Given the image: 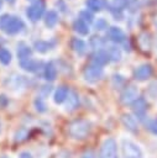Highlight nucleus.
Listing matches in <instances>:
<instances>
[{"label": "nucleus", "mask_w": 157, "mask_h": 158, "mask_svg": "<svg viewBox=\"0 0 157 158\" xmlns=\"http://www.w3.org/2000/svg\"><path fill=\"white\" fill-rule=\"evenodd\" d=\"M32 1H36V0H32Z\"/></svg>", "instance_id": "obj_43"}, {"label": "nucleus", "mask_w": 157, "mask_h": 158, "mask_svg": "<svg viewBox=\"0 0 157 158\" xmlns=\"http://www.w3.org/2000/svg\"><path fill=\"white\" fill-rule=\"evenodd\" d=\"M82 158H96V156H95V153L93 151H87V152L83 153Z\"/></svg>", "instance_id": "obj_35"}, {"label": "nucleus", "mask_w": 157, "mask_h": 158, "mask_svg": "<svg viewBox=\"0 0 157 158\" xmlns=\"http://www.w3.org/2000/svg\"><path fill=\"white\" fill-rule=\"evenodd\" d=\"M1 158H7V157H1Z\"/></svg>", "instance_id": "obj_42"}, {"label": "nucleus", "mask_w": 157, "mask_h": 158, "mask_svg": "<svg viewBox=\"0 0 157 158\" xmlns=\"http://www.w3.org/2000/svg\"><path fill=\"white\" fill-rule=\"evenodd\" d=\"M68 135L74 139H84L91 132V123L84 118H77L68 123L67 126Z\"/></svg>", "instance_id": "obj_1"}, {"label": "nucleus", "mask_w": 157, "mask_h": 158, "mask_svg": "<svg viewBox=\"0 0 157 158\" xmlns=\"http://www.w3.org/2000/svg\"><path fill=\"white\" fill-rule=\"evenodd\" d=\"M85 5H87V7L89 9V10H91V11H100L101 10V6H103V4H101V0H85Z\"/></svg>", "instance_id": "obj_24"}, {"label": "nucleus", "mask_w": 157, "mask_h": 158, "mask_svg": "<svg viewBox=\"0 0 157 158\" xmlns=\"http://www.w3.org/2000/svg\"><path fill=\"white\" fill-rule=\"evenodd\" d=\"M28 137V130L26 127H21L15 133V141L16 142H23Z\"/></svg>", "instance_id": "obj_23"}, {"label": "nucleus", "mask_w": 157, "mask_h": 158, "mask_svg": "<svg viewBox=\"0 0 157 158\" xmlns=\"http://www.w3.org/2000/svg\"><path fill=\"white\" fill-rule=\"evenodd\" d=\"M54 46V43L53 42H47V41H36L35 43H33V48L37 51V52H40V53H46V52H48L49 49H52V47Z\"/></svg>", "instance_id": "obj_20"}, {"label": "nucleus", "mask_w": 157, "mask_h": 158, "mask_svg": "<svg viewBox=\"0 0 157 158\" xmlns=\"http://www.w3.org/2000/svg\"><path fill=\"white\" fill-rule=\"evenodd\" d=\"M106 52H108V54H109L110 60H112V62H119V60L121 59V51H120V48H117V47H115V46H111V47H108Z\"/></svg>", "instance_id": "obj_22"}, {"label": "nucleus", "mask_w": 157, "mask_h": 158, "mask_svg": "<svg viewBox=\"0 0 157 158\" xmlns=\"http://www.w3.org/2000/svg\"><path fill=\"white\" fill-rule=\"evenodd\" d=\"M121 149H122L124 158H142V151H141V148L136 143H134L132 141L124 139L122 141Z\"/></svg>", "instance_id": "obj_3"}, {"label": "nucleus", "mask_w": 157, "mask_h": 158, "mask_svg": "<svg viewBox=\"0 0 157 158\" xmlns=\"http://www.w3.org/2000/svg\"><path fill=\"white\" fill-rule=\"evenodd\" d=\"M79 19L83 20L84 22L90 23V22H93L94 16H93V14H91L90 11H88V10H83V11H80V14H79Z\"/></svg>", "instance_id": "obj_28"}, {"label": "nucleus", "mask_w": 157, "mask_h": 158, "mask_svg": "<svg viewBox=\"0 0 157 158\" xmlns=\"http://www.w3.org/2000/svg\"><path fill=\"white\" fill-rule=\"evenodd\" d=\"M132 111L134 114L138 117V118H143L145 117V114L147 111V101L143 99V98H137L132 104Z\"/></svg>", "instance_id": "obj_9"}, {"label": "nucleus", "mask_w": 157, "mask_h": 158, "mask_svg": "<svg viewBox=\"0 0 157 158\" xmlns=\"http://www.w3.org/2000/svg\"><path fill=\"white\" fill-rule=\"evenodd\" d=\"M0 131H1V122H0Z\"/></svg>", "instance_id": "obj_41"}, {"label": "nucleus", "mask_w": 157, "mask_h": 158, "mask_svg": "<svg viewBox=\"0 0 157 158\" xmlns=\"http://www.w3.org/2000/svg\"><path fill=\"white\" fill-rule=\"evenodd\" d=\"M45 10H46V2H45L43 0H36V1H33V4L27 9L26 14H27V17H28L31 21L36 22V21H38V20L42 17Z\"/></svg>", "instance_id": "obj_4"}, {"label": "nucleus", "mask_w": 157, "mask_h": 158, "mask_svg": "<svg viewBox=\"0 0 157 158\" xmlns=\"http://www.w3.org/2000/svg\"><path fill=\"white\" fill-rule=\"evenodd\" d=\"M73 30H74L77 33L82 35V36H87V35L89 33L88 23L84 22V21L80 20V19H77V20L73 22Z\"/></svg>", "instance_id": "obj_18"}, {"label": "nucleus", "mask_w": 157, "mask_h": 158, "mask_svg": "<svg viewBox=\"0 0 157 158\" xmlns=\"http://www.w3.org/2000/svg\"><path fill=\"white\" fill-rule=\"evenodd\" d=\"M19 158H33V157H32V154L30 152H21Z\"/></svg>", "instance_id": "obj_37"}, {"label": "nucleus", "mask_w": 157, "mask_h": 158, "mask_svg": "<svg viewBox=\"0 0 157 158\" xmlns=\"http://www.w3.org/2000/svg\"><path fill=\"white\" fill-rule=\"evenodd\" d=\"M126 7V0H112V9L122 10Z\"/></svg>", "instance_id": "obj_32"}, {"label": "nucleus", "mask_w": 157, "mask_h": 158, "mask_svg": "<svg viewBox=\"0 0 157 158\" xmlns=\"http://www.w3.org/2000/svg\"><path fill=\"white\" fill-rule=\"evenodd\" d=\"M114 85L115 86H120L122 83H124V79H122V77L121 75H114Z\"/></svg>", "instance_id": "obj_34"}, {"label": "nucleus", "mask_w": 157, "mask_h": 158, "mask_svg": "<svg viewBox=\"0 0 157 158\" xmlns=\"http://www.w3.org/2000/svg\"><path fill=\"white\" fill-rule=\"evenodd\" d=\"M90 46L94 48V49H101V47L104 46V41L100 36H93L90 38Z\"/></svg>", "instance_id": "obj_26"}, {"label": "nucleus", "mask_w": 157, "mask_h": 158, "mask_svg": "<svg viewBox=\"0 0 157 158\" xmlns=\"http://www.w3.org/2000/svg\"><path fill=\"white\" fill-rule=\"evenodd\" d=\"M110 62V58H109V54L104 49H99L96 51L94 54H93V64H96L99 67H103L105 64H108Z\"/></svg>", "instance_id": "obj_13"}, {"label": "nucleus", "mask_w": 157, "mask_h": 158, "mask_svg": "<svg viewBox=\"0 0 157 158\" xmlns=\"http://www.w3.org/2000/svg\"><path fill=\"white\" fill-rule=\"evenodd\" d=\"M0 28L7 35H15V33L21 32L25 28V23L17 16L4 14L0 16Z\"/></svg>", "instance_id": "obj_2"}, {"label": "nucleus", "mask_w": 157, "mask_h": 158, "mask_svg": "<svg viewBox=\"0 0 157 158\" xmlns=\"http://www.w3.org/2000/svg\"><path fill=\"white\" fill-rule=\"evenodd\" d=\"M41 65H42V62H38V60H35V59H31V58L20 60V67H21L23 70L31 72V73L37 72V70L41 68Z\"/></svg>", "instance_id": "obj_12"}, {"label": "nucleus", "mask_w": 157, "mask_h": 158, "mask_svg": "<svg viewBox=\"0 0 157 158\" xmlns=\"http://www.w3.org/2000/svg\"><path fill=\"white\" fill-rule=\"evenodd\" d=\"M68 94H69V89H68V86H66V85H61V86H58L57 90H56V93H54V98H53L54 102H56V104H62L63 101L67 100Z\"/></svg>", "instance_id": "obj_15"}, {"label": "nucleus", "mask_w": 157, "mask_h": 158, "mask_svg": "<svg viewBox=\"0 0 157 158\" xmlns=\"http://www.w3.org/2000/svg\"><path fill=\"white\" fill-rule=\"evenodd\" d=\"M35 107H36V110H37L38 112H45V111L47 110V106H46V104H45L43 98L38 96V98L35 99Z\"/></svg>", "instance_id": "obj_27"}, {"label": "nucleus", "mask_w": 157, "mask_h": 158, "mask_svg": "<svg viewBox=\"0 0 157 158\" xmlns=\"http://www.w3.org/2000/svg\"><path fill=\"white\" fill-rule=\"evenodd\" d=\"M79 106V96L75 91H69L68 98H67V104H66V109L68 111H73Z\"/></svg>", "instance_id": "obj_16"}, {"label": "nucleus", "mask_w": 157, "mask_h": 158, "mask_svg": "<svg viewBox=\"0 0 157 158\" xmlns=\"http://www.w3.org/2000/svg\"><path fill=\"white\" fill-rule=\"evenodd\" d=\"M121 122H122V125L126 127V130H129L130 132H132V133L138 132V125H137V121H136L135 117H132L131 115H129V114H124V115L121 116Z\"/></svg>", "instance_id": "obj_11"}, {"label": "nucleus", "mask_w": 157, "mask_h": 158, "mask_svg": "<svg viewBox=\"0 0 157 158\" xmlns=\"http://www.w3.org/2000/svg\"><path fill=\"white\" fill-rule=\"evenodd\" d=\"M0 62L5 65L10 64L11 62V53L6 48H0Z\"/></svg>", "instance_id": "obj_25"}, {"label": "nucleus", "mask_w": 157, "mask_h": 158, "mask_svg": "<svg viewBox=\"0 0 157 158\" xmlns=\"http://www.w3.org/2000/svg\"><path fill=\"white\" fill-rule=\"evenodd\" d=\"M43 77L47 81H53L57 77V67L53 62H48L45 65V70H43Z\"/></svg>", "instance_id": "obj_14"}, {"label": "nucleus", "mask_w": 157, "mask_h": 158, "mask_svg": "<svg viewBox=\"0 0 157 158\" xmlns=\"http://www.w3.org/2000/svg\"><path fill=\"white\" fill-rule=\"evenodd\" d=\"M51 90H52V86L51 85H43L42 88H41V95L42 96H47L49 93H51ZM41 96V98H42Z\"/></svg>", "instance_id": "obj_33"}, {"label": "nucleus", "mask_w": 157, "mask_h": 158, "mask_svg": "<svg viewBox=\"0 0 157 158\" xmlns=\"http://www.w3.org/2000/svg\"><path fill=\"white\" fill-rule=\"evenodd\" d=\"M95 28L98 31H103L105 28H108V22L105 19H98V21L95 22Z\"/></svg>", "instance_id": "obj_30"}, {"label": "nucleus", "mask_w": 157, "mask_h": 158, "mask_svg": "<svg viewBox=\"0 0 157 158\" xmlns=\"http://www.w3.org/2000/svg\"><path fill=\"white\" fill-rule=\"evenodd\" d=\"M32 54V49L25 44V43H19L17 46V57L20 58V60H23V59H28V57Z\"/></svg>", "instance_id": "obj_19"}, {"label": "nucleus", "mask_w": 157, "mask_h": 158, "mask_svg": "<svg viewBox=\"0 0 157 158\" xmlns=\"http://www.w3.org/2000/svg\"><path fill=\"white\" fill-rule=\"evenodd\" d=\"M83 74H84V78H85L87 81H89V83H96L98 80H100L103 78L104 70H103L101 67H99L96 64H89V65L85 67Z\"/></svg>", "instance_id": "obj_6"}, {"label": "nucleus", "mask_w": 157, "mask_h": 158, "mask_svg": "<svg viewBox=\"0 0 157 158\" xmlns=\"http://www.w3.org/2000/svg\"><path fill=\"white\" fill-rule=\"evenodd\" d=\"M152 23H153V26H155L156 30H157V12H155V14L152 15Z\"/></svg>", "instance_id": "obj_38"}, {"label": "nucleus", "mask_w": 157, "mask_h": 158, "mask_svg": "<svg viewBox=\"0 0 157 158\" xmlns=\"http://www.w3.org/2000/svg\"><path fill=\"white\" fill-rule=\"evenodd\" d=\"M70 47L73 48V51L75 53H78L79 56H83L87 52V44L83 40L80 38H72L70 41Z\"/></svg>", "instance_id": "obj_17"}, {"label": "nucleus", "mask_w": 157, "mask_h": 158, "mask_svg": "<svg viewBox=\"0 0 157 158\" xmlns=\"http://www.w3.org/2000/svg\"><path fill=\"white\" fill-rule=\"evenodd\" d=\"M7 102H9L7 98L5 95H0V107H5L7 105Z\"/></svg>", "instance_id": "obj_36"}, {"label": "nucleus", "mask_w": 157, "mask_h": 158, "mask_svg": "<svg viewBox=\"0 0 157 158\" xmlns=\"http://www.w3.org/2000/svg\"><path fill=\"white\" fill-rule=\"evenodd\" d=\"M58 22V14L56 11H48L45 16V25L48 28H52Z\"/></svg>", "instance_id": "obj_21"}, {"label": "nucleus", "mask_w": 157, "mask_h": 158, "mask_svg": "<svg viewBox=\"0 0 157 158\" xmlns=\"http://www.w3.org/2000/svg\"><path fill=\"white\" fill-rule=\"evenodd\" d=\"M1 6H2V1L0 0V9H1Z\"/></svg>", "instance_id": "obj_40"}, {"label": "nucleus", "mask_w": 157, "mask_h": 158, "mask_svg": "<svg viewBox=\"0 0 157 158\" xmlns=\"http://www.w3.org/2000/svg\"><path fill=\"white\" fill-rule=\"evenodd\" d=\"M100 158H119L117 144L114 138H106L100 149Z\"/></svg>", "instance_id": "obj_5"}, {"label": "nucleus", "mask_w": 157, "mask_h": 158, "mask_svg": "<svg viewBox=\"0 0 157 158\" xmlns=\"http://www.w3.org/2000/svg\"><path fill=\"white\" fill-rule=\"evenodd\" d=\"M137 98H138V89L135 85H127V86H125L122 89L121 94H120V101L124 105L132 104Z\"/></svg>", "instance_id": "obj_7"}, {"label": "nucleus", "mask_w": 157, "mask_h": 158, "mask_svg": "<svg viewBox=\"0 0 157 158\" xmlns=\"http://www.w3.org/2000/svg\"><path fill=\"white\" fill-rule=\"evenodd\" d=\"M108 37L115 43H122L126 40V36H125L124 31L120 27H116V26H112L108 30Z\"/></svg>", "instance_id": "obj_10"}, {"label": "nucleus", "mask_w": 157, "mask_h": 158, "mask_svg": "<svg viewBox=\"0 0 157 158\" xmlns=\"http://www.w3.org/2000/svg\"><path fill=\"white\" fill-rule=\"evenodd\" d=\"M126 7L131 12H135L138 9V0H126Z\"/></svg>", "instance_id": "obj_29"}, {"label": "nucleus", "mask_w": 157, "mask_h": 158, "mask_svg": "<svg viewBox=\"0 0 157 158\" xmlns=\"http://www.w3.org/2000/svg\"><path fill=\"white\" fill-rule=\"evenodd\" d=\"M6 1H7L9 4H14V2H15V0H6Z\"/></svg>", "instance_id": "obj_39"}, {"label": "nucleus", "mask_w": 157, "mask_h": 158, "mask_svg": "<svg viewBox=\"0 0 157 158\" xmlns=\"http://www.w3.org/2000/svg\"><path fill=\"white\" fill-rule=\"evenodd\" d=\"M153 73V68L151 64L148 63H145V64H141L140 67H137L135 70H134V78L138 81H143V80H147Z\"/></svg>", "instance_id": "obj_8"}, {"label": "nucleus", "mask_w": 157, "mask_h": 158, "mask_svg": "<svg viewBox=\"0 0 157 158\" xmlns=\"http://www.w3.org/2000/svg\"><path fill=\"white\" fill-rule=\"evenodd\" d=\"M146 126H147V128H148L153 135H156V136H157V118L148 121V122L146 123Z\"/></svg>", "instance_id": "obj_31"}]
</instances>
